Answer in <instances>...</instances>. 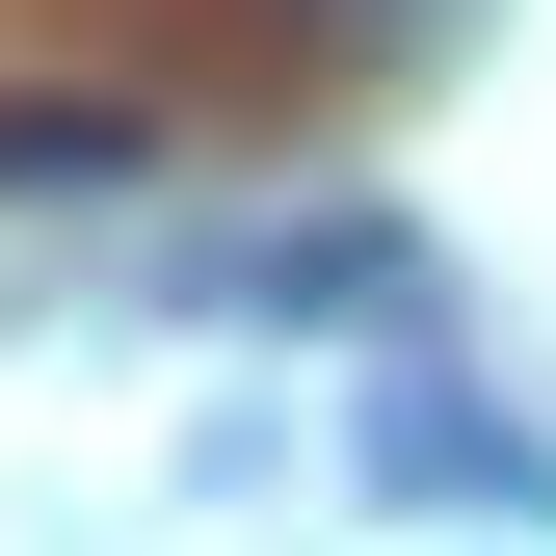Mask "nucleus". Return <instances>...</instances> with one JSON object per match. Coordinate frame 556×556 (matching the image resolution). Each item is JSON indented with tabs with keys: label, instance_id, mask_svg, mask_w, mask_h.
I'll list each match as a JSON object with an SVG mask.
<instances>
[{
	"label": "nucleus",
	"instance_id": "obj_1",
	"mask_svg": "<svg viewBox=\"0 0 556 556\" xmlns=\"http://www.w3.org/2000/svg\"><path fill=\"white\" fill-rule=\"evenodd\" d=\"M80 186H160V106H106V80H0V213H80Z\"/></svg>",
	"mask_w": 556,
	"mask_h": 556
},
{
	"label": "nucleus",
	"instance_id": "obj_2",
	"mask_svg": "<svg viewBox=\"0 0 556 556\" xmlns=\"http://www.w3.org/2000/svg\"><path fill=\"white\" fill-rule=\"evenodd\" d=\"M451 0H292V53H425Z\"/></svg>",
	"mask_w": 556,
	"mask_h": 556
}]
</instances>
